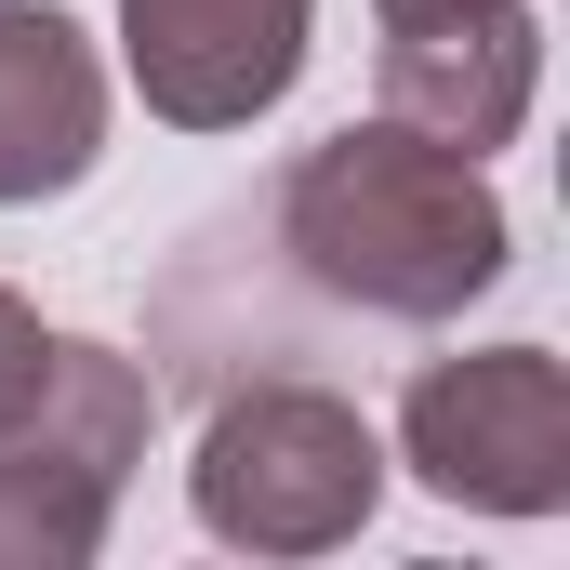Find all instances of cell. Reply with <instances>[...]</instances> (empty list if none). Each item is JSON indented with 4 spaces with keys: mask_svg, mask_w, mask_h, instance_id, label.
Returning <instances> with one entry per match:
<instances>
[{
    "mask_svg": "<svg viewBox=\"0 0 570 570\" xmlns=\"http://www.w3.org/2000/svg\"><path fill=\"white\" fill-rule=\"evenodd\" d=\"M266 226L358 318H464L518 253L491 173L464 146L412 134V120H345L332 146H305L279 173V199H266Z\"/></svg>",
    "mask_w": 570,
    "mask_h": 570,
    "instance_id": "cell-1",
    "label": "cell"
},
{
    "mask_svg": "<svg viewBox=\"0 0 570 570\" xmlns=\"http://www.w3.org/2000/svg\"><path fill=\"white\" fill-rule=\"evenodd\" d=\"M146 412L159 399L134 358L40 332L0 292V558H94L120 478L146 464Z\"/></svg>",
    "mask_w": 570,
    "mask_h": 570,
    "instance_id": "cell-2",
    "label": "cell"
},
{
    "mask_svg": "<svg viewBox=\"0 0 570 570\" xmlns=\"http://www.w3.org/2000/svg\"><path fill=\"white\" fill-rule=\"evenodd\" d=\"M186 491H199V531H213V544L318 558V544H345V531L385 504V438L358 425L332 385H292L279 372V385L213 399Z\"/></svg>",
    "mask_w": 570,
    "mask_h": 570,
    "instance_id": "cell-3",
    "label": "cell"
},
{
    "mask_svg": "<svg viewBox=\"0 0 570 570\" xmlns=\"http://www.w3.org/2000/svg\"><path fill=\"white\" fill-rule=\"evenodd\" d=\"M399 451L438 504L478 518H558L570 504V372L544 345H491V358H425L399 399Z\"/></svg>",
    "mask_w": 570,
    "mask_h": 570,
    "instance_id": "cell-4",
    "label": "cell"
},
{
    "mask_svg": "<svg viewBox=\"0 0 570 570\" xmlns=\"http://www.w3.org/2000/svg\"><path fill=\"white\" fill-rule=\"evenodd\" d=\"M305 13L318 0H120L134 94L173 134H253L305 67Z\"/></svg>",
    "mask_w": 570,
    "mask_h": 570,
    "instance_id": "cell-5",
    "label": "cell"
},
{
    "mask_svg": "<svg viewBox=\"0 0 570 570\" xmlns=\"http://www.w3.org/2000/svg\"><path fill=\"white\" fill-rule=\"evenodd\" d=\"M531 67H544L531 0H385V120L464 159H491L531 120Z\"/></svg>",
    "mask_w": 570,
    "mask_h": 570,
    "instance_id": "cell-6",
    "label": "cell"
},
{
    "mask_svg": "<svg viewBox=\"0 0 570 570\" xmlns=\"http://www.w3.org/2000/svg\"><path fill=\"white\" fill-rule=\"evenodd\" d=\"M107 146V67L53 0H0V213L67 199Z\"/></svg>",
    "mask_w": 570,
    "mask_h": 570,
    "instance_id": "cell-7",
    "label": "cell"
}]
</instances>
